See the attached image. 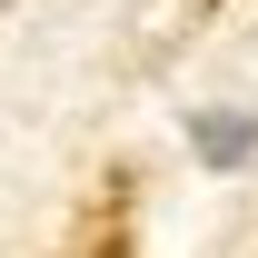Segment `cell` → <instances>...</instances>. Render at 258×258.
<instances>
[{
	"mask_svg": "<svg viewBox=\"0 0 258 258\" xmlns=\"http://www.w3.org/2000/svg\"><path fill=\"white\" fill-rule=\"evenodd\" d=\"M0 10H10V0H0Z\"/></svg>",
	"mask_w": 258,
	"mask_h": 258,
	"instance_id": "obj_2",
	"label": "cell"
},
{
	"mask_svg": "<svg viewBox=\"0 0 258 258\" xmlns=\"http://www.w3.org/2000/svg\"><path fill=\"white\" fill-rule=\"evenodd\" d=\"M189 149H199L209 169H238V159L258 149V119H238V109H199V119H189Z\"/></svg>",
	"mask_w": 258,
	"mask_h": 258,
	"instance_id": "obj_1",
	"label": "cell"
}]
</instances>
